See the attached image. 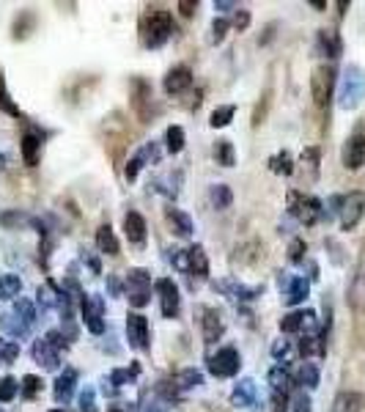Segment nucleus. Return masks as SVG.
<instances>
[{
    "label": "nucleus",
    "mask_w": 365,
    "mask_h": 412,
    "mask_svg": "<svg viewBox=\"0 0 365 412\" xmlns=\"http://www.w3.org/2000/svg\"><path fill=\"white\" fill-rule=\"evenodd\" d=\"M138 31H140V44L146 50H159L176 34L174 14L168 9H162V6H149L140 14Z\"/></svg>",
    "instance_id": "nucleus-1"
},
{
    "label": "nucleus",
    "mask_w": 365,
    "mask_h": 412,
    "mask_svg": "<svg viewBox=\"0 0 365 412\" xmlns=\"http://www.w3.org/2000/svg\"><path fill=\"white\" fill-rule=\"evenodd\" d=\"M365 99V69L357 64H349L341 83H338V108L341 110H357Z\"/></svg>",
    "instance_id": "nucleus-2"
},
{
    "label": "nucleus",
    "mask_w": 365,
    "mask_h": 412,
    "mask_svg": "<svg viewBox=\"0 0 365 412\" xmlns=\"http://www.w3.org/2000/svg\"><path fill=\"white\" fill-rule=\"evenodd\" d=\"M289 215L296 217L302 226H316L324 217V206H321V201L316 196H305V193L289 190Z\"/></svg>",
    "instance_id": "nucleus-3"
},
{
    "label": "nucleus",
    "mask_w": 365,
    "mask_h": 412,
    "mask_svg": "<svg viewBox=\"0 0 365 412\" xmlns=\"http://www.w3.org/2000/svg\"><path fill=\"white\" fill-rule=\"evenodd\" d=\"M124 286H126V300L132 308H146L151 303V275H149V269H129Z\"/></svg>",
    "instance_id": "nucleus-4"
},
{
    "label": "nucleus",
    "mask_w": 365,
    "mask_h": 412,
    "mask_svg": "<svg viewBox=\"0 0 365 412\" xmlns=\"http://www.w3.org/2000/svg\"><path fill=\"white\" fill-rule=\"evenodd\" d=\"M332 94H335V69L330 64H321L311 74V96L316 102V108H327Z\"/></svg>",
    "instance_id": "nucleus-5"
},
{
    "label": "nucleus",
    "mask_w": 365,
    "mask_h": 412,
    "mask_svg": "<svg viewBox=\"0 0 365 412\" xmlns=\"http://www.w3.org/2000/svg\"><path fill=\"white\" fill-rule=\"evenodd\" d=\"M239 366H242V355L236 352V346H220L209 358V374L217 379H228V376L239 374Z\"/></svg>",
    "instance_id": "nucleus-6"
},
{
    "label": "nucleus",
    "mask_w": 365,
    "mask_h": 412,
    "mask_svg": "<svg viewBox=\"0 0 365 412\" xmlns=\"http://www.w3.org/2000/svg\"><path fill=\"white\" fill-rule=\"evenodd\" d=\"M365 215V193L360 190H354V193H346L344 201H341V228L344 231H351V228H357V223L363 220Z\"/></svg>",
    "instance_id": "nucleus-7"
},
{
    "label": "nucleus",
    "mask_w": 365,
    "mask_h": 412,
    "mask_svg": "<svg viewBox=\"0 0 365 412\" xmlns=\"http://www.w3.org/2000/svg\"><path fill=\"white\" fill-rule=\"evenodd\" d=\"M278 286L283 291V300L286 305H299L305 303V297L311 294V281L302 278V275H289V272H280Z\"/></svg>",
    "instance_id": "nucleus-8"
},
{
    "label": "nucleus",
    "mask_w": 365,
    "mask_h": 412,
    "mask_svg": "<svg viewBox=\"0 0 365 412\" xmlns=\"http://www.w3.org/2000/svg\"><path fill=\"white\" fill-rule=\"evenodd\" d=\"M126 341L138 352L151 349V330H149V319L143 313H129L126 316Z\"/></svg>",
    "instance_id": "nucleus-9"
},
{
    "label": "nucleus",
    "mask_w": 365,
    "mask_h": 412,
    "mask_svg": "<svg viewBox=\"0 0 365 412\" xmlns=\"http://www.w3.org/2000/svg\"><path fill=\"white\" fill-rule=\"evenodd\" d=\"M283 333H305V336H321L319 333V319L316 311H291L289 316L280 319Z\"/></svg>",
    "instance_id": "nucleus-10"
},
{
    "label": "nucleus",
    "mask_w": 365,
    "mask_h": 412,
    "mask_svg": "<svg viewBox=\"0 0 365 412\" xmlns=\"http://www.w3.org/2000/svg\"><path fill=\"white\" fill-rule=\"evenodd\" d=\"M83 322H86L88 333H94V336H102L104 333V300L99 294H86L83 297Z\"/></svg>",
    "instance_id": "nucleus-11"
},
{
    "label": "nucleus",
    "mask_w": 365,
    "mask_h": 412,
    "mask_svg": "<svg viewBox=\"0 0 365 412\" xmlns=\"http://www.w3.org/2000/svg\"><path fill=\"white\" fill-rule=\"evenodd\" d=\"M211 288L231 297V300H239V303H250V300L261 297V291H264V286H244L236 278H220V281L211 283Z\"/></svg>",
    "instance_id": "nucleus-12"
},
{
    "label": "nucleus",
    "mask_w": 365,
    "mask_h": 412,
    "mask_svg": "<svg viewBox=\"0 0 365 412\" xmlns=\"http://www.w3.org/2000/svg\"><path fill=\"white\" fill-rule=\"evenodd\" d=\"M156 294H159V311L165 319H176L179 308H181V297H179V286L171 278H159L156 281Z\"/></svg>",
    "instance_id": "nucleus-13"
},
{
    "label": "nucleus",
    "mask_w": 365,
    "mask_h": 412,
    "mask_svg": "<svg viewBox=\"0 0 365 412\" xmlns=\"http://www.w3.org/2000/svg\"><path fill=\"white\" fill-rule=\"evenodd\" d=\"M198 316H201V333H204V341L206 343H217L226 333V324H223V316L217 308L211 305H201L198 308Z\"/></svg>",
    "instance_id": "nucleus-14"
},
{
    "label": "nucleus",
    "mask_w": 365,
    "mask_h": 412,
    "mask_svg": "<svg viewBox=\"0 0 365 412\" xmlns=\"http://www.w3.org/2000/svg\"><path fill=\"white\" fill-rule=\"evenodd\" d=\"M341 162L346 171H360L365 165V135L363 132H354L349 135L346 144H344V151H341Z\"/></svg>",
    "instance_id": "nucleus-15"
},
{
    "label": "nucleus",
    "mask_w": 365,
    "mask_h": 412,
    "mask_svg": "<svg viewBox=\"0 0 365 412\" xmlns=\"http://www.w3.org/2000/svg\"><path fill=\"white\" fill-rule=\"evenodd\" d=\"M151 162H159V146H156L154 141H149V144L140 146L138 154L126 162V168H124V176H126V181L138 179L140 171H143L146 165H151Z\"/></svg>",
    "instance_id": "nucleus-16"
},
{
    "label": "nucleus",
    "mask_w": 365,
    "mask_h": 412,
    "mask_svg": "<svg viewBox=\"0 0 365 412\" xmlns=\"http://www.w3.org/2000/svg\"><path fill=\"white\" fill-rule=\"evenodd\" d=\"M151 86L143 80V77H135L132 80V108H135V113H138V119L143 121V124H149L151 121Z\"/></svg>",
    "instance_id": "nucleus-17"
},
{
    "label": "nucleus",
    "mask_w": 365,
    "mask_h": 412,
    "mask_svg": "<svg viewBox=\"0 0 365 412\" xmlns=\"http://www.w3.org/2000/svg\"><path fill=\"white\" fill-rule=\"evenodd\" d=\"M192 86V69L190 66H184V64H179L174 69H168L165 74V80H162V89L168 96H179V94H184V91Z\"/></svg>",
    "instance_id": "nucleus-18"
},
{
    "label": "nucleus",
    "mask_w": 365,
    "mask_h": 412,
    "mask_svg": "<svg viewBox=\"0 0 365 412\" xmlns=\"http://www.w3.org/2000/svg\"><path fill=\"white\" fill-rule=\"evenodd\" d=\"M256 401H259V385H256V379H250V376L239 379V382L234 385V391H231V404L239 407V410H247V407H256Z\"/></svg>",
    "instance_id": "nucleus-19"
},
{
    "label": "nucleus",
    "mask_w": 365,
    "mask_h": 412,
    "mask_svg": "<svg viewBox=\"0 0 365 412\" xmlns=\"http://www.w3.org/2000/svg\"><path fill=\"white\" fill-rule=\"evenodd\" d=\"M74 388H77V371L74 368H64V374L55 376V382H52V396H55V401L58 404H69L71 396H74Z\"/></svg>",
    "instance_id": "nucleus-20"
},
{
    "label": "nucleus",
    "mask_w": 365,
    "mask_h": 412,
    "mask_svg": "<svg viewBox=\"0 0 365 412\" xmlns=\"http://www.w3.org/2000/svg\"><path fill=\"white\" fill-rule=\"evenodd\" d=\"M41 146H44V138H41V132H36V129H28L25 135H22V162L28 165V168H36L39 165V157H41Z\"/></svg>",
    "instance_id": "nucleus-21"
},
{
    "label": "nucleus",
    "mask_w": 365,
    "mask_h": 412,
    "mask_svg": "<svg viewBox=\"0 0 365 412\" xmlns=\"http://www.w3.org/2000/svg\"><path fill=\"white\" fill-rule=\"evenodd\" d=\"M146 220H143V215L140 212H135V209H129L126 215H124V233H126V239H129V245H146Z\"/></svg>",
    "instance_id": "nucleus-22"
},
{
    "label": "nucleus",
    "mask_w": 365,
    "mask_h": 412,
    "mask_svg": "<svg viewBox=\"0 0 365 412\" xmlns=\"http://www.w3.org/2000/svg\"><path fill=\"white\" fill-rule=\"evenodd\" d=\"M34 360L39 366H44L47 371H58V368H61V352L52 349L47 338L34 341Z\"/></svg>",
    "instance_id": "nucleus-23"
},
{
    "label": "nucleus",
    "mask_w": 365,
    "mask_h": 412,
    "mask_svg": "<svg viewBox=\"0 0 365 412\" xmlns=\"http://www.w3.org/2000/svg\"><path fill=\"white\" fill-rule=\"evenodd\" d=\"M165 220L171 223L174 233H176V236H181V239L192 236V231H195L192 217L187 215V212H181V209H176V206H165Z\"/></svg>",
    "instance_id": "nucleus-24"
},
{
    "label": "nucleus",
    "mask_w": 365,
    "mask_h": 412,
    "mask_svg": "<svg viewBox=\"0 0 365 412\" xmlns=\"http://www.w3.org/2000/svg\"><path fill=\"white\" fill-rule=\"evenodd\" d=\"M344 50V44H341V36L335 34V31H327V28H321L319 34H316V53L324 55V58H338Z\"/></svg>",
    "instance_id": "nucleus-25"
},
{
    "label": "nucleus",
    "mask_w": 365,
    "mask_h": 412,
    "mask_svg": "<svg viewBox=\"0 0 365 412\" xmlns=\"http://www.w3.org/2000/svg\"><path fill=\"white\" fill-rule=\"evenodd\" d=\"M365 396L357 391H341L332 401V412H363Z\"/></svg>",
    "instance_id": "nucleus-26"
},
{
    "label": "nucleus",
    "mask_w": 365,
    "mask_h": 412,
    "mask_svg": "<svg viewBox=\"0 0 365 412\" xmlns=\"http://www.w3.org/2000/svg\"><path fill=\"white\" fill-rule=\"evenodd\" d=\"M0 327H3L6 336H11V338H17V341L28 338V333H31V327L22 322L14 311H6V313L0 316Z\"/></svg>",
    "instance_id": "nucleus-27"
},
{
    "label": "nucleus",
    "mask_w": 365,
    "mask_h": 412,
    "mask_svg": "<svg viewBox=\"0 0 365 412\" xmlns=\"http://www.w3.org/2000/svg\"><path fill=\"white\" fill-rule=\"evenodd\" d=\"M187 258H190V275H195L198 281H206L209 278L206 251H204L201 245H192V248H187Z\"/></svg>",
    "instance_id": "nucleus-28"
},
{
    "label": "nucleus",
    "mask_w": 365,
    "mask_h": 412,
    "mask_svg": "<svg viewBox=\"0 0 365 412\" xmlns=\"http://www.w3.org/2000/svg\"><path fill=\"white\" fill-rule=\"evenodd\" d=\"M96 248H99V253H104V256H119V239H116V231L110 228V223H102L99 228H96Z\"/></svg>",
    "instance_id": "nucleus-29"
},
{
    "label": "nucleus",
    "mask_w": 365,
    "mask_h": 412,
    "mask_svg": "<svg viewBox=\"0 0 365 412\" xmlns=\"http://www.w3.org/2000/svg\"><path fill=\"white\" fill-rule=\"evenodd\" d=\"M266 379H269V388H272V393H278V396H286V391L291 388V374H289V368H286L283 363L272 366Z\"/></svg>",
    "instance_id": "nucleus-30"
},
{
    "label": "nucleus",
    "mask_w": 365,
    "mask_h": 412,
    "mask_svg": "<svg viewBox=\"0 0 365 412\" xmlns=\"http://www.w3.org/2000/svg\"><path fill=\"white\" fill-rule=\"evenodd\" d=\"M296 385L305 391H313V388H319V379H321V374H319V366L316 363H302L299 368H296Z\"/></svg>",
    "instance_id": "nucleus-31"
},
{
    "label": "nucleus",
    "mask_w": 365,
    "mask_h": 412,
    "mask_svg": "<svg viewBox=\"0 0 365 412\" xmlns=\"http://www.w3.org/2000/svg\"><path fill=\"white\" fill-rule=\"evenodd\" d=\"M174 385L179 388V393H181V391H192V388H201V385H204V374H201L198 368H181V371L174 376Z\"/></svg>",
    "instance_id": "nucleus-32"
},
{
    "label": "nucleus",
    "mask_w": 365,
    "mask_h": 412,
    "mask_svg": "<svg viewBox=\"0 0 365 412\" xmlns=\"http://www.w3.org/2000/svg\"><path fill=\"white\" fill-rule=\"evenodd\" d=\"M349 305H351L354 311L365 313V272L354 275V281H351V286H349Z\"/></svg>",
    "instance_id": "nucleus-33"
},
{
    "label": "nucleus",
    "mask_w": 365,
    "mask_h": 412,
    "mask_svg": "<svg viewBox=\"0 0 365 412\" xmlns=\"http://www.w3.org/2000/svg\"><path fill=\"white\" fill-rule=\"evenodd\" d=\"M324 352H327L324 336H302V341H299V355L302 358H321Z\"/></svg>",
    "instance_id": "nucleus-34"
},
{
    "label": "nucleus",
    "mask_w": 365,
    "mask_h": 412,
    "mask_svg": "<svg viewBox=\"0 0 365 412\" xmlns=\"http://www.w3.org/2000/svg\"><path fill=\"white\" fill-rule=\"evenodd\" d=\"M19 291H22V278L14 272H6L0 275V300H17Z\"/></svg>",
    "instance_id": "nucleus-35"
},
{
    "label": "nucleus",
    "mask_w": 365,
    "mask_h": 412,
    "mask_svg": "<svg viewBox=\"0 0 365 412\" xmlns=\"http://www.w3.org/2000/svg\"><path fill=\"white\" fill-rule=\"evenodd\" d=\"M209 201H211V206L214 209H228L231 206V201H234V193H231V187L228 184H214L211 190H209Z\"/></svg>",
    "instance_id": "nucleus-36"
},
{
    "label": "nucleus",
    "mask_w": 365,
    "mask_h": 412,
    "mask_svg": "<svg viewBox=\"0 0 365 412\" xmlns=\"http://www.w3.org/2000/svg\"><path fill=\"white\" fill-rule=\"evenodd\" d=\"M214 160L217 165H223V168H234V162H236V151H234V144L231 141H217L214 144Z\"/></svg>",
    "instance_id": "nucleus-37"
},
{
    "label": "nucleus",
    "mask_w": 365,
    "mask_h": 412,
    "mask_svg": "<svg viewBox=\"0 0 365 412\" xmlns=\"http://www.w3.org/2000/svg\"><path fill=\"white\" fill-rule=\"evenodd\" d=\"M138 374H140L138 363H132V368H113V371H110V385H113V388H124V385L135 382Z\"/></svg>",
    "instance_id": "nucleus-38"
},
{
    "label": "nucleus",
    "mask_w": 365,
    "mask_h": 412,
    "mask_svg": "<svg viewBox=\"0 0 365 412\" xmlns=\"http://www.w3.org/2000/svg\"><path fill=\"white\" fill-rule=\"evenodd\" d=\"M184 141H187V138H184V129L179 124H171L165 129V149H168L171 154H179V151L184 149Z\"/></svg>",
    "instance_id": "nucleus-39"
},
{
    "label": "nucleus",
    "mask_w": 365,
    "mask_h": 412,
    "mask_svg": "<svg viewBox=\"0 0 365 412\" xmlns=\"http://www.w3.org/2000/svg\"><path fill=\"white\" fill-rule=\"evenodd\" d=\"M269 168L272 174H280V176H291L294 174V160L289 151H278L275 157H269Z\"/></svg>",
    "instance_id": "nucleus-40"
},
{
    "label": "nucleus",
    "mask_w": 365,
    "mask_h": 412,
    "mask_svg": "<svg viewBox=\"0 0 365 412\" xmlns=\"http://www.w3.org/2000/svg\"><path fill=\"white\" fill-rule=\"evenodd\" d=\"M234 116H236V108L234 105H220V108L211 110V116H209V124L214 126V129H223L234 121Z\"/></svg>",
    "instance_id": "nucleus-41"
},
{
    "label": "nucleus",
    "mask_w": 365,
    "mask_h": 412,
    "mask_svg": "<svg viewBox=\"0 0 365 412\" xmlns=\"http://www.w3.org/2000/svg\"><path fill=\"white\" fill-rule=\"evenodd\" d=\"M319 157H321V151H319L316 146H308V149L299 154V165H302V168H308L311 179H316V176H319Z\"/></svg>",
    "instance_id": "nucleus-42"
},
{
    "label": "nucleus",
    "mask_w": 365,
    "mask_h": 412,
    "mask_svg": "<svg viewBox=\"0 0 365 412\" xmlns=\"http://www.w3.org/2000/svg\"><path fill=\"white\" fill-rule=\"evenodd\" d=\"M0 110H3V113H9V116H14V119H22V110L11 102V94H9V89H6L3 74H0Z\"/></svg>",
    "instance_id": "nucleus-43"
},
{
    "label": "nucleus",
    "mask_w": 365,
    "mask_h": 412,
    "mask_svg": "<svg viewBox=\"0 0 365 412\" xmlns=\"http://www.w3.org/2000/svg\"><path fill=\"white\" fill-rule=\"evenodd\" d=\"M14 313H17L19 319L28 324V327L36 322V305L31 303V300H25V297H19L17 303H14Z\"/></svg>",
    "instance_id": "nucleus-44"
},
{
    "label": "nucleus",
    "mask_w": 365,
    "mask_h": 412,
    "mask_svg": "<svg viewBox=\"0 0 365 412\" xmlns=\"http://www.w3.org/2000/svg\"><path fill=\"white\" fill-rule=\"evenodd\" d=\"M19 393V382L14 379V376H3L0 379V401L3 404H9V401H14Z\"/></svg>",
    "instance_id": "nucleus-45"
},
{
    "label": "nucleus",
    "mask_w": 365,
    "mask_h": 412,
    "mask_svg": "<svg viewBox=\"0 0 365 412\" xmlns=\"http://www.w3.org/2000/svg\"><path fill=\"white\" fill-rule=\"evenodd\" d=\"M41 379L34 374H28V376H22V385H19V393L25 396V398H36L39 396V391H41Z\"/></svg>",
    "instance_id": "nucleus-46"
},
{
    "label": "nucleus",
    "mask_w": 365,
    "mask_h": 412,
    "mask_svg": "<svg viewBox=\"0 0 365 412\" xmlns=\"http://www.w3.org/2000/svg\"><path fill=\"white\" fill-rule=\"evenodd\" d=\"M289 404H291V412H311V396H308L305 391H302V388H299V391H294V393H291Z\"/></svg>",
    "instance_id": "nucleus-47"
},
{
    "label": "nucleus",
    "mask_w": 365,
    "mask_h": 412,
    "mask_svg": "<svg viewBox=\"0 0 365 412\" xmlns=\"http://www.w3.org/2000/svg\"><path fill=\"white\" fill-rule=\"evenodd\" d=\"M77 404H80V412H96L99 410V407H96V391H94L91 385H86V391L80 393Z\"/></svg>",
    "instance_id": "nucleus-48"
},
{
    "label": "nucleus",
    "mask_w": 365,
    "mask_h": 412,
    "mask_svg": "<svg viewBox=\"0 0 365 412\" xmlns=\"http://www.w3.org/2000/svg\"><path fill=\"white\" fill-rule=\"evenodd\" d=\"M305 253H308V245H305V239H291V245H289V261H291V264H299V261H305Z\"/></svg>",
    "instance_id": "nucleus-49"
},
{
    "label": "nucleus",
    "mask_w": 365,
    "mask_h": 412,
    "mask_svg": "<svg viewBox=\"0 0 365 412\" xmlns=\"http://www.w3.org/2000/svg\"><path fill=\"white\" fill-rule=\"evenodd\" d=\"M0 223L6 226V228H14V226H31V215H25V212H6V215L0 217Z\"/></svg>",
    "instance_id": "nucleus-50"
},
{
    "label": "nucleus",
    "mask_w": 365,
    "mask_h": 412,
    "mask_svg": "<svg viewBox=\"0 0 365 412\" xmlns=\"http://www.w3.org/2000/svg\"><path fill=\"white\" fill-rule=\"evenodd\" d=\"M228 28H231V22H228V19H223V17L214 19V22H211V44H220V41L226 39Z\"/></svg>",
    "instance_id": "nucleus-51"
},
{
    "label": "nucleus",
    "mask_w": 365,
    "mask_h": 412,
    "mask_svg": "<svg viewBox=\"0 0 365 412\" xmlns=\"http://www.w3.org/2000/svg\"><path fill=\"white\" fill-rule=\"evenodd\" d=\"M17 358H19V341L0 343V360H3V363H14Z\"/></svg>",
    "instance_id": "nucleus-52"
},
{
    "label": "nucleus",
    "mask_w": 365,
    "mask_h": 412,
    "mask_svg": "<svg viewBox=\"0 0 365 412\" xmlns=\"http://www.w3.org/2000/svg\"><path fill=\"white\" fill-rule=\"evenodd\" d=\"M231 25H234L239 34L247 31V28H250V11H247V9H236V11H234V19H231Z\"/></svg>",
    "instance_id": "nucleus-53"
},
{
    "label": "nucleus",
    "mask_w": 365,
    "mask_h": 412,
    "mask_svg": "<svg viewBox=\"0 0 365 412\" xmlns=\"http://www.w3.org/2000/svg\"><path fill=\"white\" fill-rule=\"evenodd\" d=\"M44 338L50 341V346H52V349H58V352H61V349H69V338H66L61 330H50Z\"/></svg>",
    "instance_id": "nucleus-54"
},
{
    "label": "nucleus",
    "mask_w": 365,
    "mask_h": 412,
    "mask_svg": "<svg viewBox=\"0 0 365 412\" xmlns=\"http://www.w3.org/2000/svg\"><path fill=\"white\" fill-rule=\"evenodd\" d=\"M272 358L275 360H283V358H289V352H291V341H286V338H278L275 343H272Z\"/></svg>",
    "instance_id": "nucleus-55"
},
{
    "label": "nucleus",
    "mask_w": 365,
    "mask_h": 412,
    "mask_svg": "<svg viewBox=\"0 0 365 412\" xmlns=\"http://www.w3.org/2000/svg\"><path fill=\"white\" fill-rule=\"evenodd\" d=\"M171 261H174V267L179 269V272H187V275H190V258H187V251H174Z\"/></svg>",
    "instance_id": "nucleus-56"
},
{
    "label": "nucleus",
    "mask_w": 365,
    "mask_h": 412,
    "mask_svg": "<svg viewBox=\"0 0 365 412\" xmlns=\"http://www.w3.org/2000/svg\"><path fill=\"white\" fill-rule=\"evenodd\" d=\"M143 412H168V401H162L159 396H151V398L143 404Z\"/></svg>",
    "instance_id": "nucleus-57"
},
{
    "label": "nucleus",
    "mask_w": 365,
    "mask_h": 412,
    "mask_svg": "<svg viewBox=\"0 0 365 412\" xmlns=\"http://www.w3.org/2000/svg\"><path fill=\"white\" fill-rule=\"evenodd\" d=\"M107 291L110 297H121V281L116 275H107Z\"/></svg>",
    "instance_id": "nucleus-58"
},
{
    "label": "nucleus",
    "mask_w": 365,
    "mask_h": 412,
    "mask_svg": "<svg viewBox=\"0 0 365 412\" xmlns=\"http://www.w3.org/2000/svg\"><path fill=\"white\" fill-rule=\"evenodd\" d=\"M195 9H198V3H192V0H179V11H181V17H192Z\"/></svg>",
    "instance_id": "nucleus-59"
},
{
    "label": "nucleus",
    "mask_w": 365,
    "mask_h": 412,
    "mask_svg": "<svg viewBox=\"0 0 365 412\" xmlns=\"http://www.w3.org/2000/svg\"><path fill=\"white\" fill-rule=\"evenodd\" d=\"M214 9H217V11H236L239 6H236V3H231V0H217V3H214Z\"/></svg>",
    "instance_id": "nucleus-60"
},
{
    "label": "nucleus",
    "mask_w": 365,
    "mask_h": 412,
    "mask_svg": "<svg viewBox=\"0 0 365 412\" xmlns=\"http://www.w3.org/2000/svg\"><path fill=\"white\" fill-rule=\"evenodd\" d=\"M107 412H138V407L135 404H113Z\"/></svg>",
    "instance_id": "nucleus-61"
},
{
    "label": "nucleus",
    "mask_w": 365,
    "mask_h": 412,
    "mask_svg": "<svg viewBox=\"0 0 365 412\" xmlns=\"http://www.w3.org/2000/svg\"><path fill=\"white\" fill-rule=\"evenodd\" d=\"M50 412H66V410H50Z\"/></svg>",
    "instance_id": "nucleus-62"
},
{
    "label": "nucleus",
    "mask_w": 365,
    "mask_h": 412,
    "mask_svg": "<svg viewBox=\"0 0 365 412\" xmlns=\"http://www.w3.org/2000/svg\"><path fill=\"white\" fill-rule=\"evenodd\" d=\"M0 412H3V410H0Z\"/></svg>",
    "instance_id": "nucleus-63"
}]
</instances>
